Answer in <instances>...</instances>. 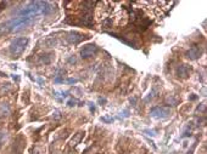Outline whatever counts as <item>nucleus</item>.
I'll use <instances>...</instances> for the list:
<instances>
[{
	"label": "nucleus",
	"instance_id": "1",
	"mask_svg": "<svg viewBox=\"0 0 207 154\" xmlns=\"http://www.w3.org/2000/svg\"><path fill=\"white\" fill-rule=\"evenodd\" d=\"M34 20L36 18L29 17V16H17L0 23V37L5 34H10V33H15V32H20V30L31 26L34 22Z\"/></svg>",
	"mask_w": 207,
	"mask_h": 154
},
{
	"label": "nucleus",
	"instance_id": "2",
	"mask_svg": "<svg viewBox=\"0 0 207 154\" xmlns=\"http://www.w3.org/2000/svg\"><path fill=\"white\" fill-rule=\"evenodd\" d=\"M55 6L49 2H31L18 11V16H29L37 18L38 16H46L54 11Z\"/></svg>",
	"mask_w": 207,
	"mask_h": 154
},
{
	"label": "nucleus",
	"instance_id": "3",
	"mask_svg": "<svg viewBox=\"0 0 207 154\" xmlns=\"http://www.w3.org/2000/svg\"><path fill=\"white\" fill-rule=\"evenodd\" d=\"M29 43V39L28 38H24V37H20V38H16L11 41L10 46H9V51L10 53L14 56V57H18L23 53V51L26 50L27 45Z\"/></svg>",
	"mask_w": 207,
	"mask_h": 154
},
{
	"label": "nucleus",
	"instance_id": "4",
	"mask_svg": "<svg viewBox=\"0 0 207 154\" xmlns=\"http://www.w3.org/2000/svg\"><path fill=\"white\" fill-rule=\"evenodd\" d=\"M150 115L156 120H165L172 115V109L168 107H154L150 110Z\"/></svg>",
	"mask_w": 207,
	"mask_h": 154
},
{
	"label": "nucleus",
	"instance_id": "5",
	"mask_svg": "<svg viewBox=\"0 0 207 154\" xmlns=\"http://www.w3.org/2000/svg\"><path fill=\"white\" fill-rule=\"evenodd\" d=\"M98 52V46L95 44H88L80 50V56L82 58H89L94 56Z\"/></svg>",
	"mask_w": 207,
	"mask_h": 154
},
{
	"label": "nucleus",
	"instance_id": "6",
	"mask_svg": "<svg viewBox=\"0 0 207 154\" xmlns=\"http://www.w3.org/2000/svg\"><path fill=\"white\" fill-rule=\"evenodd\" d=\"M66 38H67V41L70 44H79L82 40L86 39L88 35L82 34L79 32H70V33H67V37Z\"/></svg>",
	"mask_w": 207,
	"mask_h": 154
},
{
	"label": "nucleus",
	"instance_id": "7",
	"mask_svg": "<svg viewBox=\"0 0 207 154\" xmlns=\"http://www.w3.org/2000/svg\"><path fill=\"white\" fill-rule=\"evenodd\" d=\"M191 73V67L188 66V65H180L175 71V74L178 78H182V79H187Z\"/></svg>",
	"mask_w": 207,
	"mask_h": 154
},
{
	"label": "nucleus",
	"instance_id": "8",
	"mask_svg": "<svg viewBox=\"0 0 207 154\" xmlns=\"http://www.w3.org/2000/svg\"><path fill=\"white\" fill-rule=\"evenodd\" d=\"M201 55H202V49L199 46H191L190 50H188L185 53V56L189 59H197L201 57Z\"/></svg>",
	"mask_w": 207,
	"mask_h": 154
},
{
	"label": "nucleus",
	"instance_id": "9",
	"mask_svg": "<svg viewBox=\"0 0 207 154\" xmlns=\"http://www.w3.org/2000/svg\"><path fill=\"white\" fill-rule=\"evenodd\" d=\"M83 137H84V132H78V134H76V135L72 137V140L70 141L71 147H74V146H77L78 143H80V141L83 140Z\"/></svg>",
	"mask_w": 207,
	"mask_h": 154
},
{
	"label": "nucleus",
	"instance_id": "10",
	"mask_svg": "<svg viewBox=\"0 0 207 154\" xmlns=\"http://www.w3.org/2000/svg\"><path fill=\"white\" fill-rule=\"evenodd\" d=\"M0 108H2V112H0V116L8 115V113L10 112V109H9V106H8L6 103H3L2 106H0Z\"/></svg>",
	"mask_w": 207,
	"mask_h": 154
},
{
	"label": "nucleus",
	"instance_id": "11",
	"mask_svg": "<svg viewBox=\"0 0 207 154\" xmlns=\"http://www.w3.org/2000/svg\"><path fill=\"white\" fill-rule=\"evenodd\" d=\"M5 140H6V132L5 131H0V147L3 146Z\"/></svg>",
	"mask_w": 207,
	"mask_h": 154
},
{
	"label": "nucleus",
	"instance_id": "12",
	"mask_svg": "<svg viewBox=\"0 0 207 154\" xmlns=\"http://www.w3.org/2000/svg\"><path fill=\"white\" fill-rule=\"evenodd\" d=\"M187 154H193V150H190V152H188Z\"/></svg>",
	"mask_w": 207,
	"mask_h": 154
}]
</instances>
